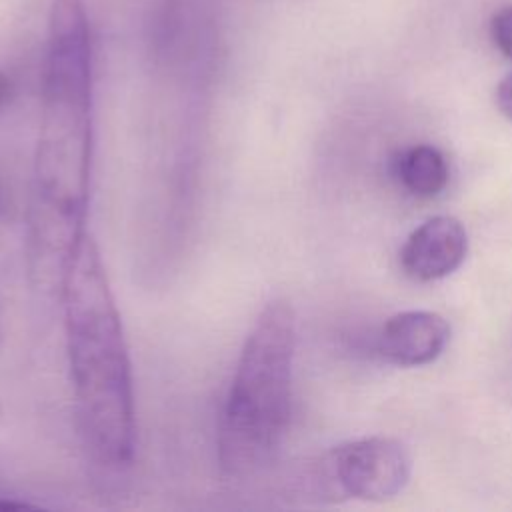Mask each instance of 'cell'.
I'll use <instances>...</instances> for the list:
<instances>
[{
  "instance_id": "obj_2",
  "label": "cell",
  "mask_w": 512,
  "mask_h": 512,
  "mask_svg": "<svg viewBox=\"0 0 512 512\" xmlns=\"http://www.w3.org/2000/svg\"><path fill=\"white\" fill-rule=\"evenodd\" d=\"M60 296L80 436L98 464L126 466L136 446L132 366L110 280L88 232L66 266Z\"/></svg>"
},
{
  "instance_id": "obj_3",
  "label": "cell",
  "mask_w": 512,
  "mask_h": 512,
  "mask_svg": "<svg viewBox=\"0 0 512 512\" xmlns=\"http://www.w3.org/2000/svg\"><path fill=\"white\" fill-rule=\"evenodd\" d=\"M294 312L272 300L258 314L218 420V464L228 478H246L278 452L292 416Z\"/></svg>"
},
{
  "instance_id": "obj_10",
  "label": "cell",
  "mask_w": 512,
  "mask_h": 512,
  "mask_svg": "<svg viewBox=\"0 0 512 512\" xmlns=\"http://www.w3.org/2000/svg\"><path fill=\"white\" fill-rule=\"evenodd\" d=\"M8 96H10V82H8L6 74L0 72V110H2L4 104L8 102Z\"/></svg>"
},
{
  "instance_id": "obj_6",
  "label": "cell",
  "mask_w": 512,
  "mask_h": 512,
  "mask_svg": "<svg viewBox=\"0 0 512 512\" xmlns=\"http://www.w3.org/2000/svg\"><path fill=\"white\" fill-rule=\"evenodd\" d=\"M450 340V324L436 312L408 310L386 320L378 336V352L398 366L434 362Z\"/></svg>"
},
{
  "instance_id": "obj_7",
  "label": "cell",
  "mask_w": 512,
  "mask_h": 512,
  "mask_svg": "<svg viewBox=\"0 0 512 512\" xmlns=\"http://www.w3.org/2000/svg\"><path fill=\"white\" fill-rule=\"evenodd\" d=\"M448 160L430 144H416L398 154L396 176L418 198H434L448 184Z\"/></svg>"
},
{
  "instance_id": "obj_9",
  "label": "cell",
  "mask_w": 512,
  "mask_h": 512,
  "mask_svg": "<svg viewBox=\"0 0 512 512\" xmlns=\"http://www.w3.org/2000/svg\"><path fill=\"white\" fill-rule=\"evenodd\" d=\"M496 106L504 118L512 122V72H508L496 86Z\"/></svg>"
},
{
  "instance_id": "obj_8",
  "label": "cell",
  "mask_w": 512,
  "mask_h": 512,
  "mask_svg": "<svg viewBox=\"0 0 512 512\" xmlns=\"http://www.w3.org/2000/svg\"><path fill=\"white\" fill-rule=\"evenodd\" d=\"M490 34L494 40V46L512 60V4L498 10L490 22Z\"/></svg>"
},
{
  "instance_id": "obj_4",
  "label": "cell",
  "mask_w": 512,
  "mask_h": 512,
  "mask_svg": "<svg viewBox=\"0 0 512 512\" xmlns=\"http://www.w3.org/2000/svg\"><path fill=\"white\" fill-rule=\"evenodd\" d=\"M412 460L402 442L386 436L350 440L330 450L320 464L324 486L338 496L382 502L404 490Z\"/></svg>"
},
{
  "instance_id": "obj_11",
  "label": "cell",
  "mask_w": 512,
  "mask_h": 512,
  "mask_svg": "<svg viewBox=\"0 0 512 512\" xmlns=\"http://www.w3.org/2000/svg\"><path fill=\"white\" fill-rule=\"evenodd\" d=\"M4 212V194H2V190H0V214Z\"/></svg>"
},
{
  "instance_id": "obj_1",
  "label": "cell",
  "mask_w": 512,
  "mask_h": 512,
  "mask_svg": "<svg viewBox=\"0 0 512 512\" xmlns=\"http://www.w3.org/2000/svg\"><path fill=\"white\" fill-rule=\"evenodd\" d=\"M94 148L92 44L84 0H52L28 226L30 274L60 294L86 230Z\"/></svg>"
},
{
  "instance_id": "obj_5",
  "label": "cell",
  "mask_w": 512,
  "mask_h": 512,
  "mask_svg": "<svg viewBox=\"0 0 512 512\" xmlns=\"http://www.w3.org/2000/svg\"><path fill=\"white\" fill-rule=\"evenodd\" d=\"M468 254V234L454 216H434L410 232L400 264L406 276L418 282H432L452 274Z\"/></svg>"
}]
</instances>
